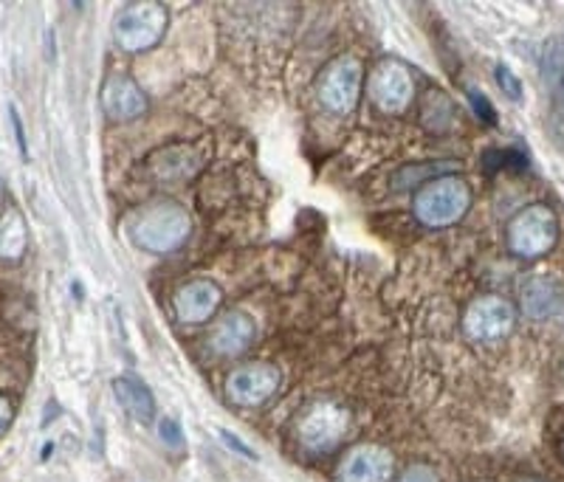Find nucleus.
Instances as JSON below:
<instances>
[{
	"label": "nucleus",
	"mask_w": 564,
	"mask_h": 482,
	"mask_svg": "<svg viewBox=\"0 0 564 482\" xmlns=\"http://www.w3.org/2000/svg\"><path fill=\"white\" fill-rule=\"evenodd\" d=\"M127 235L138 248L152 251V255H170L175 248L184 246L193 235V218L186 214L184 207L159 200L147 209L136 212L127 223Z\"/></svg>",
	"instance_id": "1"
},
{
	"label": "nucleus",
	"mask_w": 564,
	"mask_h": 482,
	"mask_svg": "<svg viewBox=\"0 0 564 482\" xmlns=\"http://www.w3.org/2000/svg\"><path fill=\"white\" fill-rule=\"evenodd\" d=\"M167 26H170V9L159 0L124 3L113 17V42L124 54H142V51L159 46Z\"/></svg>",
	"instance_id": "2"
},
{
	"label": "nucleus",
	"mask_w": 564,
	"mask_h": 482,
	"mask_svg": "<svg viewBox=\"0 0 564 482\" xmlns=\"http://www.w3.org/2000/svg\"><path fill=\"white\" fill-rule=\"evenodd\" d=\"M471 209V189L457 175H441L420 186L413 200V212L424 226L446 228L463 221V214Z\"/></svg>",
	"instance_id": "3"
},
{
	"label": "nucleus",
	"mask_w": 564,
	"mask_h": 482,
	"mask_svg": "<svg viewBox=\"0 0 564 482\" xmlns=\"http://www.w3.org/2000/svg\"><path fill=\"white\" fill-rule=\"evenodd\" d=\"M351 432V409L339 400L319 398L303 409L296 421V441L308 455H331Z\"/></svg>",
	"instance_id": "4"
},
{
	"label": "nucleus",
	"mask_w": 564,
	"mask_h": 482,
	"mask_svg": "<svg viewBox=\"0 0 564 482\" xmlns=\"http://www.w3.org/2000/svg\"><path fill=\"white\" fill-rule=\"evenodd\" d=\"M559 240V218L551 207L534 203L516 212L508 223V248L511 255L523 260L544 257Z\"/></svg>",
	"instance_id": "5"
},
{
	"label": "nucleus",
	"mask_w": 564,
	"mask_h": 482,
	"mask_svg": "<svg viewBox=\"0 0 564 482\" xmlns=\"http://www.w3.org/2000/svg\"><path fill=\"white\" fill-rule=\"evenodd\" d=\"M361 79H365V65L353 54H342L322 71L319 76V99L331 113L347 116L356 111L358 94H361Z\"/></svg>",
	"instance_id": "6"
},
{
	"label": "nucleus",
	"mask_w": 564,
	"mask_h": 482,
	"mask_svg": "<svg viewBox=\"0 0 564 482\" xmlns=\"http://www.w3.org/2000/svg\"><path fill=\"white\" fill-rule=\"evenodd\" d=\"M514 324L516 310L511 308V302H505L503 297H494V294L477 297L463 313V333L477 345L503 342L505 336H511Z\"/></svg>",
	"instance_id": "7"
},
{
	"label": "nucleus",
	"mask_w": 564,
	"mask_h": 482,
	"mask_svg": "<svg viewBox=\"0 0 564 482\" xmlns=\"http://www.w3.org/2000/svg\"><path fill=\"white\" fill-rule=\"evenodd\" d=\"M282 384V372L274 364L255 361V364H243L229 372L226 379V398L234 407L257 409L269 404Z\"/></svg>",
	"instance_id": "8"
},
{
	"label": "nucleus",
	"mask_w": 564,
	"mask_h": 482,
	"mask_svg": "<svg viewBox=\"0 0 564 482\" xmlns=\"http://www.w3.org/2000/svg\"><path fill=\"white\" fill-rule=\"evenodd\" d=\"M370 99L376 108L395 116L404 113L415 99V79L413 71L406 69L401 60H381L370 74Z\"/></svg>",
	"instance_id": "9"
},
{
	"label": "nucleus",
	"mask_w": 564,
	"mask_h": 482,
	"mask_svg": "<svg viewBox=\"0 0 564 482\" xmlns=\"http://www.w3.org/2000/svg\"><path fill=\"white\" fill-rule=\"evenodd\" d=\"M395 474L393 452L381 443H358L344 452L336 466V482H390Z\"/></svg>",
	"instance_id": "10"
},
{
	"label": "nucleus",
	"mask_w": 564,
	"mask_h": 482,
	"mask_svg": "<svg viewBox=\"0 0 564 482\" xmlns=\"http://www.w3.org/2000/svg\"><path fill=\"white\" fill-rule=\"evenodd\" d=\"M221 288L212 280H193V283L181 285L172 308H175V319L181 324H204L214 317V310L221 308Z\"/></svg>",
	"instance_id": "11"
},
{
	"label": "nucleus",
	"mask_w": 564,
	"mask_h": 482,
	"mask_svg": "<svg viewBox=\"0 0 564 482\" xmlns=\"http://www.w3.org/2000/svg\"><path fill=\"white\" fill-rule=\"evenodd\" d=\"M102 111L111 122H133L147 113L145 90L133 83L131 76L113 74L102 85Z\"/></svg>",
	"instance_id": "12"
},
{
	"label": "nucleus",
	"mask_w": 564,
	"mask_h": 482,
	"mask_svg": "<svg viewBox=\"0 0 564 482\" xmlns=\"http://www.w3.org/2000/svg\"><path fill=\"white\" fill-rule=\"evenodd\" d=\"M255 342V319L248 317L246 310H232L221 322L214 324V333L209 338L214 353L221 356H241Z\"/></svg>",
	"instance_id": "13"
},
{
	"label": "nucleus",
	"mask_w": 564,
	"mask_h": 482,
	"mask_svg": "<svg viewBox=\"0 0 564 482\" xmlns=\"http://www.w3.org/2000/svg\"><path fill=\"white\" fill-rule=\"evenodd\" d=\"M525 317L530 319H551L556 317L564 305V288L553 276H534L519 291Z\"/></svg>",
	"instance_id": "14"
},
{
	"label": "nucleus",
	"mask_w": 564,
	"mask_h": 482,
	"mask_svg": "<svg viewBox=\"0 0 564 482\" xmlns=\"http://www.w3.org/2000/svg\"><path fill=\"white\" fill-rule=\"evenodd\" d=\"M542 79L553 113L564 124V37H553L542 51Z\"/></svg>",
	"instance_id": "15"
},
{
	"label": "nucleus",
	"mask_w": 564,
	"mask_h": 482,
	"mask_svg": "<svg viewBox=\"0 0 564 482\" xmlns=\"http://www.w3.org/2000/svg\"><path fill=\"white\" fill-rule=\"evenodd\" d=\"M113 395H117L119 407L131 415L133 421L150 423L152 415H156V400L152 393L138 379H113Z\"/></svg>",
	"instance_id": "16"
},
{
	"label": "nucleus",
	"mask_w": 564,
	"mask_h": 482,
	"mask_svg": "<svg viewBox=\"0 0 564 482\" xmlns=\"http://www.w3.org/2000/svg\"><path fill=\"white\" fill-rule=\"evenodd\" d=\"M28 248V228L17 209H7L0 218V260L21 262Z\"/></svg>",
	"instance_id": "17"
},
{
	"label": "nucleus",
	"mask_w": 564,
	"mask_h": 482,
	"mask_svg": "<svg viewBox=\"0 0 564 482\" xmlns=\"http://www.w3.org/2000/svg\"><path fill=\"white\" fill-rule=\"evenodd\" d=\"M530 166L528 152L519 150V147H511V150H489L482 152V170L489 175L500 173V170H508V173H525Z\"/></svg>",
	"instance_id": "18"
},
{
	"label": "nucleus",
	"mask_w": 564,
	"mask_h": 482,
	"mask_svg": "<svg viewBox=\"0 0 564 482\" xmlns=\"http://www.w3.org/2000/svg\"><path fill=\"white\" fill-rule=\"evenodd\" d=\"M454 111L446 94H441V90H429L427 99H424V124L432 127V131H446Z\"/></svg>",
	"instance_id": "19"
},
{
	"label": "nucleus",
	"mask_w": 564,
	"mask_h": 482,
	"mask_svg": "<svg viewBox=\"0 0 564 482\" xmlns=\"http://www.w3.org/2000/svg\"><path fill=\"white\" fill-rule=\"evenodd\" d=\"M457 166V161H443V164H420L418 166H406L404 173L395 178V186H401V189H409V186H415V181H427V178H441L443 170H454Z\"/></svg>",
	"instance_id": "20"
},
{
	"label": "nucleus",
	"mask_w": 564,
	"mask_h": 482,
	"mask_svg": "<svg viewBox=\"0 0 564 482\" xmlns=\"http://www.w3.org/2000/svg\"><path fill=\"white\" fill-rule=\"evenodd\" d=\"M466 99L468 104H471V111H475V116L480 119L482 124H489V127H496V111L494 104H491V99L486 97V94H480L477 88H466Z\"/></svg>",
	"instance_id": "21"
},
{
	"label": "nucleus",
	"mask_w": 564,
	"mask_h": 482,
	"mask_svg": "<svg viewBox=\"0 0 564 482\" xmlns=\"http://www.w3.org/2000/svg\"><path fill=\"white\" fill-rule=\"evenodd\" d=\"M494 76H496V85H500V90H503L511 102H523V83L516 79V74L508 69V65H505V62L496 65Z\"/></svg>",
	"instance_id": "22"
},
{
	"label": "nucleus",
	"mask_w": 564,
	"mask_h": 482,
	"mask_svg": "<svg viewBox=\"0 0 564 482\" xmlns=\"http://www.w3.org/2000/svg\"><path fill=\"white\" fill-rule=\"evenodd\" d=\"M159 437L164 441V446L170 448H181L184 446V429H181L179 418H161L159 421Z\"/></svg>",
	"instance_id": "23"
},
{
	"label": "nucleus",
	"mask_w": 564,
	"mask_h": 482,
	"mask_svg": "<svg viewBox=\"0 0 564 482\" xmlns=\"http://www.w3.org/2000/svg\"><path fill=\"white\" fill-rule=\"evenodd\" d=\"M399 482H441V474L429 462H413L409 469H404Z\"/></svg>",
	"instance_id": "24"
},
{
	"label": "nucleus",
	"mask_w": 564,
	"mask_h": 482,
	"mask_svg": "<svg viewBox=\"0 0 564 482\" xmlns=\"http://www.w3.org/2000/svg\"><path fill=\"white\" fill-rule=\"evenodd\" d=\"M218 434H221V441L226 443V446L232 448V452H237V455H243V457H246V460H257V452H255V448L246 446V443H243L241 437H237V434L229 432V429H221V432H218Z\"/></svg>",
	"instance_id": "25"
},
{
	"label": "nucleus",
	"mask_w": 564,
	"mask_h": 482,
	"mask_svg": "<svg viewBox=\"0 0 564 482\" xmlns=\"http://www.w3.org/2000/svg\"><path fill=\"white\" fill-rule=\"evenodd\" d=\"M9 113H12V127H14V136H17V147H21V156L23 159H28V145H26V133H23V122H21V113H17V108H9Z\"/></svg>",
	"instance_id": "26"
},
{
	"label": "nucleus",
	"mask_w": 564,
	"mask_h": 482,
	"mask_svg": "<svg viewBox=\"0 0 564 482\" xmlns=\"http://www.w3.org/2000/svg\"><path fill=\"white\" fill-rule=\"evenodd\" d=\"M14 421V400L9 395H0V434L7 432Z\"/></svg>",
	"instance_id": "27"
},
{
	"label": "nucleus",
	"mask_w": 564,
	"mask_h": 482,
	"mask_svg": "<svg viewBox=\"0 0 564 482\" xmlns=\"http://www.w3.org/2000/svg\"><path fill=\"white\" fill-rule=\"evenodd\" d=\"M0 207H3V181H0Z\"/></svg>",
	"instance_id": "28"
},
{
	"label": "nucleus",
	"mask_w": 564,
	"mask_h": 482,
	"mask_svg": "<svg viewBox=\"0 0 564 482\" xmlns=\"http://www.w3.org/2000/svg\"><path fill=\"white\" fill-rule=\"evenodd\" d=\"M519 482H544V480H519Z\"/></svg>",
	"instance_id": "29"
},
{
	"label": "nucleus",
	"mask_w": 564,
	"mask_h": 482,
	"mask_svg": "<svg viewBox=\"0 0 564 482\" xmlns=\"http://www.w3.org/2000/svg\"><path fill=\"white\" fill-rule=\"evenodd\" d=\"M562 455H564V434H562Z\"/></svg>",
	"instance_id": "30"
},
{
	"label": "nucleus",
	"mask_w": 564,
	"mask_h": 482,
	"mask_svg": "<svg viewBox=\"0 0 564 482\" xmlns=\"http://www.w3.org/2000/svg\"><path fill=\"white\" fill-rule=\"evenodd\" d=\"M562 375H564V367H562Z\"/></svg>",
	"instance_id": "31"
}]
</instances>
